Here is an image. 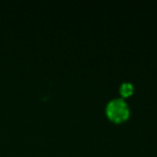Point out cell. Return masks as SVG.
<instances>
[{
  "mask_svg": "<svg viewBox=\"0 0 157 157\" xmlns=\"http://www.w3.org/2000/svg\"><path fill=\"white\" fill-rule=\"evenodd\" d=\"M107 116L109 120L116 124L125 122L129 117V109L126 102L122 99H114L107 105Z\"/></svg>",
  "mask_w": 157,
  "mask_h": 157,
  "instance_id": "obj_1",
  "label": "cell"
},
{
  "mask_svg": "<svg viewBox=\"0 0 157 157\" xmlns=\"http://www.w3.org/2000/svg\"><path fill=\"white\" fill-rule=\"evenodd\" d=\"M120 93H121V95H122V96H124V97L130 96V95H132V93H133L132 85H131V84H129V83L123 84V85L121 86Z\"/></svg>",
  "mask_w": 157,
  "mask_h": 157,
  "instance_id": "obj_2",
  "label": "cell"
}]
</instances>
